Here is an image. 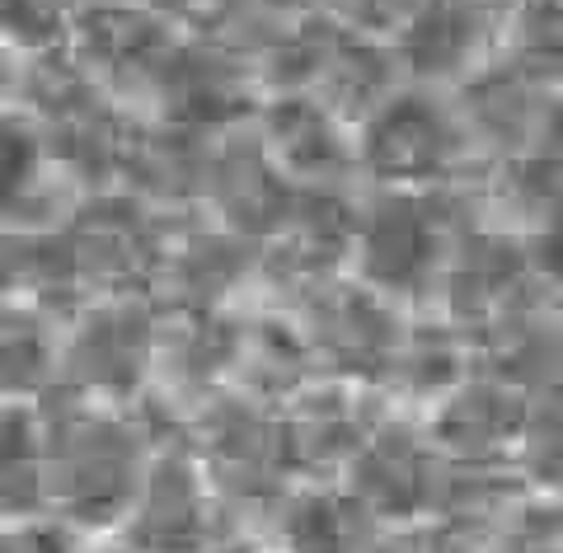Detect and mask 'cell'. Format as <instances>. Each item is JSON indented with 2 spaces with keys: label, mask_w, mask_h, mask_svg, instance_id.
<instances>
[{
  "label": "cell",
  "mask_w": 563,
  "mask_h": 553,
  "mask_svg": "<svg viewBox=\"0 0 563 553\" xmlns=\"http://www.w3.org/2000/svg\"><path fill=\"white\" fill-rule=\"evenodd\" d=\"M343 484L366 502L385 530L432 521L446 502L451 465L428 436V427L380 418L343 465Z\"/></svg>",
  "instance_id": "cell-7"
},
{
  "label": "cell",
  "mask_w": 563,
  "mask_h": 553,
  "mask_svg": "<svg viewBox=\"0 0 563 553\" xmlns=\"http://www.w3.org/2000/svg\"><path fill=\"white\" fill-rule=\"evenodd\" d=\"M503 553H507V549H503Z\"/></svg>",
  "instance_id": "cell-26"
},
{
  "label": "cell",
  "mask_w": 563,
  "mask_h": 553,
  "mask_svg": "<svg viewBox=\"0 0 563 553\" xmlns=\"http://www.w3.org/2000/svg\"><path fill=\"white\" fill-rule=\"evenodd\" d=\"M357 165L376 178L380 188H418L442 192L470 165L474 141L461 122L455 99L437 95L428 85L390 89L357 128Z\"/></svg>",
  "instance_id": "cell-3"
},
{
  "label": "cell",
  "mask_w": 563,
  "mask_h": 553,
  "mask_svg": "<svg viewBox=\"0 0 563 553\" xmlns=\"http://www.w3.org/2000/svg\"><path fill=\"white\" fill-rule=\"evenodd\" d=\"M531 395L503 376H465L461 385L432 403L428 436L455 469H493L507 451H517L531 427Z\"/></svg>",
  "instance_id": "cell-9"
},
{
  "label": "cell",
  "mask_w": 563,
  "mask_h": 553,
  "mask_svg": "<svg viewBox=\"0 0 563 553\" xmlns=\"http://www.w3.org/2000/svg\"><path fill=\"white\" fill-rule=\"evenodd\" d=\"M503 24L507 20L493 14L488 0H418L390 47L399 70H409L418 85H461L498 47Z\"/></svg>",
  "instance_id": "cell-10"
},
{
  "label": "cell",
  "mask_w": 563,
  "mask_h": 553,
  "mask_svg": "<svg viewBox=\"0 0 563 553\" xmlns=\"http://www.w3.org/2000/svg\"><path fill=\"white\" fill-rule=\"evenodd\" d=\"M47 516L43 403H0V526Z\"/></svg>",
  "instance_id": "cell-15"
},
{
  "label": "cell",
  "mask_w": 563,
  "mask_h": 553,
  "mask_svg": "<svg viewBox=\"0 0 563 553\" xmlns=\"http://www.w3.org/2000/svg\"><path fill=\"white\" fill-rule=\"evenodd\" d=\"M99 553H136V549H128V544H113V549H99Z\"/></svg>",
  "instance_id": "cell-24"
},
{
  "label": "cell",
  "mask_w": 563,
  "mask_h": 553,
  "mask_svg": "<svg viewBox=\"0 0 563 553\" xmlns=\"http://www.w3.org/2000/svg\"><path fill=\"white\" fill-rule=\"evenodd\" d=\"M512 62L544 89H563V0H521L503 24Z\"/></svg>",
  "instance_id": "cell-18"
},
{
  "label": "cell",
  "mask_w": 563,
  "mask_h": 553,
  "mask_svg": "<svg viewBox=\"0 0 563 553\" xmlns=\"http://www.w3.org/2000/svg\"><path fill=\"white\" fill-rule=\"evenodd\" d=\"M174 47H179L174 24L141 0H80L66 38L76 66L118 103L151 99Z\"/></svg>",
  "instance_id": "cell-6"
},
{
  "label": "cell",
  "mask_w": 563,
  "mask_h": 553,
  "mask_svg": "<svg viewBox=\"0 0 563 553\" xmlns=\"http://www.w3.org/2000/svg\"><path fill=\"white\" fill-rule=\"evenodd\" d=\"M33 281V230L0 225V296H29Z\"/></svg>",
  "instance_id": "cell-21"
},
{
  "label": "cell",
  "mask_w": 563,
  "mask_h": 553,
  "mask_svg": "<svg viewBox=\"0 0 563 553\" xmlns=\"http://www.w3.org/2000/svg\"><path fill=\"white\" fill-rule=\"evenodd\" d=\"M62 376V329L33 296H0V403H43Z\"/></svg>",
  "instance_id": "cell-13"
},
{
  "label": "cell",
  "mask_w": 563,
  "mask_h": 553,
  "mask_svg": "<svg viewBox=\"0 0 563 553\" xmlns=\"http://www.w3.org/2000/svg\"><path fill=\"white\" fill-rule=\"evenodd\" d=\"M258 146L273 155V165L301 188L339 184L347 169H357V141L352 122L333 113L314 95H273L258 103Z\"/></svg>",
  "instance_id": "cell-11"
},
{
  "label": "cell",
  "mask_w": 563,
  "mask_h": 553,
  "mask_svg": "<svg viewBox=\"0 0 563 553\" xmlns=\"http://www.w3.org/2000/svg\"><path fill=\"white\" fill-rule=\"evenodd\" d=\"M521 244H526V258H531V273L540 281L563 287V192L521 230Z\"/></svg>",
  "instance_id": "cell-19"
},
{
  "label": "cell",
  "mask_w": 563,
  "mask_h": 553,
  "mask_svg": "<svg viewBox=\"0 0 563 553\" xmlns=\"http://www.w3.org/2000/svg\"><path fill=\"white\" fill-rule=\"evenodd\" d=\"M211 553H225V549H211Z\"/></svg>",
  "instance_id": "cell-25"
},
{
  "label": "cell",
  "mask_w": 563,
  "mask_h": 553,
  "mask_svg": "<svg viewBox=\"0 0 563 553\" xmlns=\"http://www.w3.org/2000/svg\"><path fill=\"white\" fill-rule=\"evenodd\" d=\"M24 52H14L0 38V109H14L20 103V85H24Z\"/></svg>",
  "instance_id": "cell-22"
},
{
  "label": "cell",
  "mask_w": 563,
  "mask_h": 553,
  "mask_svg": "<svg viewBox=\"0 0 563 553\" xmlns=\"http://www.w3.org/2000/svg\"><path fill=\"white\" fill-rule=\"evenodd\" d=\"M165 319L141 296L85 300L62 333L57 389L95 403H128L161 362Z\"/></svg>",
  "instance_id": "cell-4"
},
{
  "label": "cell",
  "mask_w": 563,
  "mask_h": 553,
  "mask_svg": "<svg viewBox=\"0 0 563 553\" xmlns=\"http://www.w3.org/2000/svg\"><path fill=\"white\" fill-rule=\"evenodd\" d=\"M385 526L347 484L287 488L273 507L277 553H372Z\"/></svg>",
  "instance_id": "cell-12"
},
{
  "label": "cell",
  "mask_w": 563,
  "mask_h": 553,
  "mask_svg": "<svg viewBox=\"0 0 563 553\" xmlns=\"http://www.w3.org/2000/svg\"><path fill=\"white\" fill-rule=\"evenodd\" d=\"M141 5L155 10V14H165L169 24H179V20H198V14H207L211 0H141Z\"/></svg>",
  "instance_id": "cell-23"
},
{
  "label": "cell",
  "mask_w": 563,
  "mask_h": 553,
  "mask_svg": "<svg viewBox=\"0 0 563 553\" xmlns=\"http://www.w3.org/2000/svg\"><path fill=\"white\" fill-rule=\"evenodd\" d=\"M0 553H85L80 534L57 516H33V521L0 526Z\"/></svg>",
  "instance_id": "cell-20"
},
{
  "label": "cell",
  "mask_w": 563,
  "mask_h": 553,
  "mask_svg": "<svg viewBox=\"0 0 563 553\" xmlns=\"http://www.w3.org/2000/svg\"><path fill=\"white\" fill-rule=\"evenodd\" d=\"M47 422V511L76 534H118L161 436H151L122 403L62 395L43 403Z\"/></svg>",
  "instance_id": "cell-1"
},
{
  "label": "cell",
  "mask_w": 563,
  "mask_h": 553,
  "mask_svg": "<svg viewBox=\"0 0 563 553\" xmlns=\"http://www.w3.org/2000/svg\"><path fill=\"white\" fill-rule=\"evenodd\" d=\"M254 89V66L244 62V52L225 47L217 38L184 43L174 47V57L165 66L161 85H155V122L198 136H225L244 128V118L258 113Z\"/></svg>",
  "instance_id": "cell-8"
},
{
  "label": "cell",
  "mask_w": 563,
  "mask_h": 553,
  "mask_svg": "<svg viewBox=\"0 0 563 553\" xmlns=\"http://www.w3.org/2000/svg\"><path fill=\"white\" fill-rule=\"evenodd\" d=\"M225 502L188 441H161L122 521V540L136 553H211Z\"/></svg>",
  "instance_id": "cell-5"
},
{
  "label": "cell",
  "mask_w": 563,
  "mask_h": 553,
  "mask_svg": "<svg viewBox=\"0 0 563 553\" xmlns=\"http://www.w3.org/2000/svg\"><path fill=\"white\" fill-rule=\"evenodd\" d=\"M52 174H57V159L47 151L43 128L20 103L0 109V225L43 230L57 221V211L47 207Z\"/></svg>",
  "instance_id": "cell-14"
},
{
  "label": "cell",
  "mask_w": 563,
  "mask_h": 553,
  "mask_svg": "<svg viewBox=\"0 0 563 553\" xmlns=\"http://www.w3.org/2000/svg\"><path fill=\"white\" fill-rule=\"evenodd\" d=\"M465 347H470L465 333H461V324H451V319H437V324H418V329L404 324L395 366H390V380H399L413 399L437 403V399L451 395V389L470 376Z\"/></svg>",
  "instance_id": "cell-17"
},
{
  "label": "cell",
  "mask_w": 563,
  "mask_h": 553,
  "mask_svg": "<svg viewBox=\"0 0 563 553\" xmlns=\"http://www.w3.org/2000/svg\"><path fill=\"white\" fill-rule=\"evenodd\" d=\"M451 244L455 225L442 192L380 188L372 202L357 207V230H352L347 254L352 281L385 296L390 306H413L442 287Z\"/></svg>",
  "instance_id": "cell-2"
},
{
  "label": "cell",
  "mask_w": 563,
  "mask_h": 553,
  "mask_svg": "<svg viewBox=\"0 0 563 553\" xmlns=\"http://www.w3.org/2000/svg\"><path fill=\"white\" fill-rule=\"evenodd\" d=\"M165 287H179L184 310H225V296L250 281V240L231 230H192V235L169 240L165 258Z\"/></svg>",
  "instance_id": "cell-16"
}]
</instances>
